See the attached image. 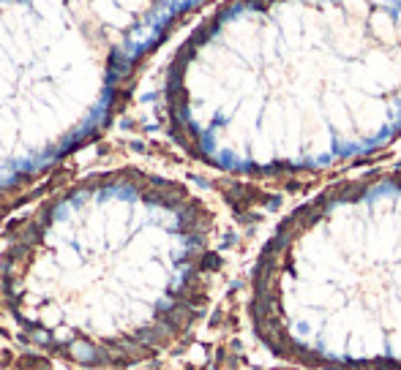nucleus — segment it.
Instances as JSON below:
<instances>
[{
    "label": "nucleus",
    "mask_w": 401,
    "mask_h": 370,
    "mask_svg": "<svg viewBox=\"0 0 401 370\" xmlns=\"http://www.w3.org/2000/svg\"><path fill=\"white\" fill-rule=\"evenodd\" d=\"M254 327L314 370H401V175L300 212L267 250Z\"/></svg>",
    "instance_id": "f257e3e1"
}]
</instances>
